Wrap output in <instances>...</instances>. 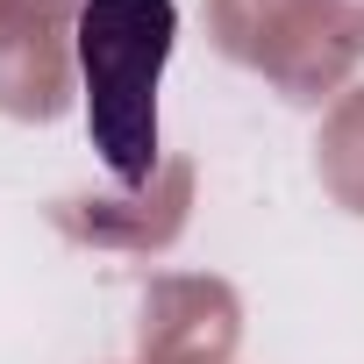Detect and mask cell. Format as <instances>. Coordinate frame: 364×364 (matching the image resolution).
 I'll return each mask as SVG.
<instances>
[{"mask_svg": "<svg viewBox=\"0 0 364 364\" xmlns=\"http://www.w3.org/2000/svg\"><path fill=\"white\" fill-rule=\"evenodd\" d=\"M178 43V0H86L72 22L86 136L114 186H150L157 171V86Z\"/></svg>", "mask_w": 364, "mask_h": 364, "instance_id": "6da1fadb", "label": "cell"}]
</instances>
